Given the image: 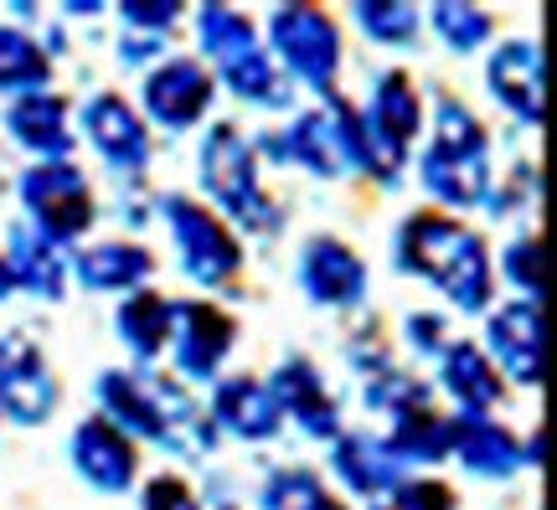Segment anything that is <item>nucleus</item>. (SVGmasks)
I'll use <instances>...</instances> for the list:
<instances>
[{
    "instance_id": "obj_1",
    "label": "nucleus",
    "mask_w": 557,
    "mask_h": 510,
    "mask_svg": "<svg viewBox=\"0 0 557 510\" xmlns=\"http://www.w3.org/2000/svg\"><path fill=\"white\" fill-rule=\"evenodd\" d=\"M398 263L418 278H434L444 295L455 299V310H491L496 295V274H491V253L470 227H459L444 212H413L398 227Z\"/></svg>"
},
{
    "instance_id": "obj_2",
    "label": "nucleus",
    "mask_w": 557,
    "mask_h": 510,
    "mask_svg": "<svg viewBox=\"0 0 557 510\" xmlns=\"http://www.w3.org/2000/svg\"><path fill=\"white\" fill-rule=\"evenodd\" d=\"M418 176L444 207H480L491 197V139L480 129V119L459 99H438L434 109V139L418 160Z\"/></svg>"
},
{
    "instance_id": "obj_3",
    "label": "nucleus",
    "mask_w": 557,
    "mask_h": 510,
    "mask_svg": "<svg viewBox=\"0 0 557 510\" xmlns=\"http://www.w3.org/2000/svg\"><path fill=\"white\" fill-rule=\"evenodd\" d=\"M197 37H201V52L218 62L222 83H227L238 99L259 103V109H289V78L274 67L269 47L259 41L253 21L243 16V11L201 5L197 11Z\"/></svg>"
},
{
    "instance_id": "obj_4",
    "label": "nucleus",
    "mask_w": 557,
    "mask_h": 510,
    "mask_svg": "<svg viewBox=\"0 0 557 510\" xmlns=\"http://www.w3.org/2000/svg\"><path fill=\"white\" fill-rule=\"evenodd\" d=\"M201 186L207 197L218 201L227 216H238L248 233H274L278 227V207L263 197L259 186V160L253 145L238 124H212V135L201 139Z\"/></svg>"
},
{
    "instance_id": "obj_5",
    "label": "nucleus",
    "mask_w": 557,
    "mask_h": 510,
    "mask_svg": "<svg viewBox=\"0 0 557 510\" xmlns=\"http://www.w3.org/2000/svg\"><path fill=\"white\" fill-rule=\"evenodd\" d=\"M21 201H26V212H32V227L47 233L58 248L94 227V191H88V181H83L78 165H67V160H41V165H32V171L21 176Z\"/></svg>"
},
{
    "instance_id": "obj_6",
    "label": "nucleus",
    "mask_w": 557,
    "mask_h": 510,
    "mask_svg": "<svg viewBox=\"0 0 557 510\" xmlns=\"http://www.w3.org/2000/svg\"><path fill=\"white\" fill-rule=\"evenodd\" d=\"M269 37H274L278 62L299 83H310L315 94H331V83L341 73L336 21L325 16V11H315V5H278L274 16H269Z\"/></svg>"
},
{
    "instance_id": "obj_7",
    "label": "nucleus",
    "mask_w": 557,
    "mask_h": 510,
    "mask_svg": "<svg viewBox=\"0 0 557 510\" xmlns=\"http://www.w3.org/2000/svg\"><path fill=\"white\" fill-rule=\"evenodd\" d=\"M160 216L171 222L181 269L197 278V284L212 289V284H227V278L238 274V263H243L238 237L227 233L207 207H197V201H186V197H160Z\"/></svg>"
},
{
    "instance_id": "obj_8",
    "label": "nucleus",
    "mask_w": 557,
    "mask_h": 510,
    "mask_svg": "<svg viewBox=\"0 0 557 510\" xmlns=\"http://www.w3.org/2000/svg\"><path fill=\"white\" fill-rule=\"evenodd\" d=\"M278 156L295 160L310 176H325V181L357 171V114L341 99H331L325 109L299 114L295 124L278 135Z\"/></svg>"
},
{
    "instance_id": "obj_9",
    "label": "nucleus",
    "mask_w": 557,
    "mask_h": 510,
    "mask_svg": "<svg viewBox=\"0 0 557 510\" xmlns=\"http://www.w3.org/2000/svg\"><path fill=\"white\" fill-rule=\"evenodd\" d=\"M52 408H58V376L41 346L26 331H5L0 335V412L21 428H37L52 418Z\"/></svg>"
},
{
    "instance_id": "obj_10",
    "label": "nucleus",
    "mask_w": 557,
    "mask_h": 510,
    "mask_svg": "<svg viewBox=\"0 0 557 510\" xmlns=\"http://www.w3.org/2000/svg\"><path fill=\"white\" fill-rule=\"evenodd\" d=\"M299 289L325 310H351L367 299V263L341 237H310L299 253Z\"/></svg>"
},
{
    "instance_id": "obj_11",
    "label": "nucleus",
    "mask_w": 557,
    "mask_h": 510,
    "mask_svg": "<svg viewBox=\"0 0 557 510\" xmlns=\"http://www.w3.org/2000/svg\"><path fill=\"white\" fill-rule=\"evenodd\" d=\"M212 103V73L197 58H165L145 78V109L160 129H191Z\"/></svg>"
},
{
    "instance_id": "obj_12",
    "label": "nucleus",
    "mask_w": 557,
    "mask_h": 510,
    "mask_svg": "<svg viewBox=\"0 0 557 510\" xmlns=\"http://www.w3.org/2000/svg\"><path fill=\"white\" fill-rule=\"evenodd\" d=\"M73 470H78L99 495H124L135 485L139 453H135V444L99 412V418H83L78 428H73Z\"/></svg>"
},
{
    "instance_id": "obj_13",
    "label": "nucleus",
    "mask_w": 557,
    "mask_h": 510,
    "mask_svg": "<svg viewBox=\"0 0 557 510\" xmlns=\"http://www.w3.org/2000/svg\"><path fill=\"white\" fill-rule=\"evenodd\" d=\"M269 387V397H274L278 418L289 412L299 428L310 433V438H336L341 433V408L336 397H331V387H325V376L305 361V356H289V361H278L274 382H263Z\"/></svg>"
},
{
    "instance_id": "obj_14",
    "label": "nucleus",
    "mask_w": 557,
    "mask_h": 510,
    "mask_svg": "<svg viewBox=\"0 0 557 510\" xmlns=\"http://www.w3.org/2000/svg\"><path fill=\"white\" fill-rule=\"evenodd\" d=\"M83 135L94 139V150H99L114 171L139 176V171L150 165V135H145L139 114L120 94H94V99L83 103Z\"/></svg>"
},
{
    "instance_id": "obj_15",
    "label": "nucleus",
    "mask_w": 557,
    "mask_h": 510,
    "mask_svg": "<svg viewBox=\"0 0 557 510\" xmlns=\"http://www.w3.org/2000/svg\"><path fill=\"white\" fill-rule=\"evenodd\" d=\"M171 346L186 376H218V366L233 351V320L201 299L171 304Z\"/></svg>"
},
{
    "instance_id": "obj_16",
    "label": "nucleus",
    "mask_w": 557,
    "mask_h": 510,
    "mask_svg": "<svg viewBox=\"0 0 557 510\" xmlns=\"http://www.w3.org/2000/svg\"><path fill=\"white\" fill-rule=\"evenodd\" d=\"M485 346L500 361V372L521 382V387H537L542 382V310L537 304H500L491 320H485Z\"/></svg>"
},
{
    "instance_id": "obj_17",
    "label": "nucleus",
    "mask_w": 557,
    "mask_h": 510,
    "mask_svg": "<svg viewBox=\"0 0 557 510\" xmlns=\"http://www.w3.org/2000/svg\"><path fill=\"white\" fill-rule=\"evenodd\" d=\"M485 83L521 124H542V47L532 37H511L485 62Z\"/></svg>"
},
{
    "instance_id": "obj_18",
    "label": "nucleus",
    "mask_w": 557,
    "mask_h": 510,
    "mask_svg": "<svg viewBox=\"0 0 557 510\" xmlns=\"http://www.w3.org/2000/svg\"><path fill=\"white\" fill-rule=\"evenodd\" d=\"M449 453H459V464L470 474H491V480H506V474L521 470L517 438L496 428L485 412H455L449 418Z\"/></svg>"
},
{
    "instance_id": "obj_19",
    "label": "nucleus",
    "mask_w": 557,
    "mask_h": 510,
    "mask_svg": "<svg viewBox=\"0 0 557 510\" xmlns=\"http://www.w3.org/2000/svg\"><path fill=\"white\" fill-rule=\"evenodd\" d=\"M5 263H11V278L21 289H32L37 299H52L58 304L67 295V258L47 233H37L32 222H16L11 237H5Z\"/></svg>"
},
{
    "instance_id": "obj_20",
    "label": "nucleus",
    "mask_w": 557,
    "mask_h": 510,
    "mask_svg": "<svg viewBox=\"0 0 557 510\" xmlns=\"http://www.w3.org/2000/svg\"><path fill=\"white\" fill-rule=\"evenodd\" d=\"M331 470L341 474V485H346V490L367 495V500L387 495L403 480V464L387 453V444H382V438H372V433H336Z\"/></svg>"
},
{
    "instance_id": "obj_21",
    "label": "nucleus",
    "mask_w": 557,
    "mask_h": 510,
    "mask_svg": "<svg viewBox=\"0 0 557 510\" xmlns=\"http://www.w3.org/2000/svg\"><path fill=\"white\" fill-rule=\"evenodd\" d=\"M5 124H11V135L41 160H67L73 139H78L73 124H67V103H62L58 94H26V99H16L11 114H5Z\"/></svg>"
},
{
    "instance_id": "obj_22",
    "label": "nucleus",
    "mask_w": 557,
    "mask_h": 510,
    "mask_svg": "<svg viewBox=\"0 0 557 510\" xmlns=\"http://www.w3.org/2000/svg\"><path fill=\"white\" fill-rule=\"evenodd\" d=\"M73 274L83 289L94 295H114V289H139L145 278L156 274V258L145 253L139 242H94L73 258Z\"/></svg>"
},
{
    "instance_id": "obj_23",
    "label": "nucleus",
    "mask_w": 557,
    "mask_h": 510,
    "mask_svg": "<svg viewBox=\"0 0 557 510\" xmlns=\"http://www.w3.org/2000/svg\"><path fill=\"white\" fill-rule=\"evenodd\" d=\"M212 423H222L227 433L259 444V438H274L284 418H278L274 397H269L263 382H253V376H227L218 387V397H212Z\"/></svg>"
},
{
    "instance_id": "obj_24",
    "label": "nucleus",
    "mask_w": 557,
    "mask_h": 510,
    "mask_svg": "<svg viewBox=\"0 0 557 510\" xmlns=\"http://www.w3.org/2000/svg\"><path fill=\"white\" fill-rule=\"evenodd\" d=\"M444 361V387L465 412H485L500 402V372L491 366V356L470 346V340H449V351L438 356Z\"/></svg>"
},
{
    "instance_id": "obj_25",
    "label": "nucleus",
    "mask_w": 557,
    "mask_h": 510,
    "mask_svg": "<svg viewBox=\"0 0 557 510\" xmlns=\"http://www.w3.org/2000/svg\"><path fill=\"white\" fill-rule=\"evenodd\" d=\"M361 119L408 150V139L423 129V103H418L413 78H408V73H382V78L372 83V99H367V114Z\"/></svg>"
},
{
    "instance_id": "obj_26",
    "label": "nucleus",
    "mask_w": 557,
    "mask_h": 510,
    "mask_svg": "<svg viewBox=\"0 0 557 510\" xmlns=\"http://www.w3.org/2000/svg\"><path fill=\"white\" fill-rule=\"evenodd\" d=\"M382 444H387V453L398 464H438V459H449V418L434 412L429 402L408 408L393 418V433Z\"/></svg>"
},
{
    "instance_id": "obj_27",
    "label": "nucleus",
    "mask_w": 557,
    "mask_h": 510,
    "mask_svg": "<svg viewBox=\"0 0 557 510\" xmlns=\"http://www.w3.org/2000/svg\"><path fill=\"white\" fill-rule=\"evenodd\" d=\"M114 325H120V340L139 361H156L165 351V340H171V299H160L156 289H135L120 304Z\"/></svg>"
},
{
    "instance_id": "obj_28",
    "label": "nucleus",
    "mask_w": 557,
    "mask_h": 510,
    "mask_svg": "<svg viewBox=\"0 0 557 510\" xmlns=\"http://www.w3.org/2000/svg\"><path fill=\"white\" fill-rule=\"evenodd\" d=\"M47 83H52V62L41 52L37 41L16 32V26H0V94H47Z\"/></svg>"
},
{
    "instance_id": "obj_29",
    "label": "nucleus",
    "mask_w": 557,
    "mask_h": 510,
    "mask_svg": "<svg viewBox=\"0 0 557 510\" xmlns=\"http://www.w3.org/2000/svg\"><path fill=\"white\" fill-rule=\"evenodd\" d=\"M357 26L382 47H413L418 37V11L413 5H393V0H361Z\"/></svg>"
},
{
    "instance_id": "obj_30",
    "label": "nucleus",
    "mask_w": 557,
    "mask_h": 510,
    "mask_svg": "<svg viewBox=\"0 0 557 510\" xmlns=\"http://www.w3.org/2000/svg\"><path fill=\"white\" fill-rule=\"evenodd\" d=\"M434 26L444 47H455V52H475L480 41H491V16L480 5H465V0H438Z\"/></svg>"
},
{
    "instance_id": "obj_31",
    "label": "nucleus",
    "mask_w": 557,
    "mask_h": 510,
    "mask_svg": "<svg viewBox=\"0 0 557 510\" xmlns=\"http://www.w3.org/2000/svg\"><path fill=\"white\" fill-rule=\"evenodd\" d=\"M367 408L372 412H387V418H398V412L408 408H423L429 402V387L418 382V376L398 372V366H387V372H372L367 376Z\"/></svg>"
},
{
    "instance_id": "obj_32",
    "label": "nucleus",
    "mask_w": 557,
    "mask_h": 510,
    "mask_svg": "<svg viewBox=\"0 0 557 510\" xmlns=\"http://www.w3.org/2000/svg\"><path fill=\"white\" fill-rule=\"evenodd\" d=\"M331 495L310 470H278L263 485V510H325Z\"/></svg>"
},
{
    "instance_id": "obj_33",
    "label": "nucleus",
    "mask_w": 557,
    "mask_h": 510,
    "mask_svg": "<svg viewBox=\"0 0 557 510\" xmlns=\"http://www.w3.org/2000/svg\"><path fill=\"white\" fill-rule=\"evenodd\" d=\"M500 269H506V278L521 289L527 304H542V242L537 237H517V242L506 248V258H500Z\"/></svg>"
},
{
    "instance_id": "obj_34",
    "label": "nucleus",
    "mask_w": 557,
    "mask_h": 510,
    "mask_svg": "<svg viewBox=\"0 0 557 510\" xmlns=\"http://www.w3.org/2000/svg\"><path fill=\"white\" fill-rule=\"evenodd\" d=\"M377 510H455V495L434 485V480H398L377 500Z\"/></svg>"
},
{
    "instance_id": "obj_35",
    "label": "nucleus",
    "mask_w": 557,
    "mask_h": 510,
    "mask_svg": "<svg viewBox=\"0 0 557 510\" xmlns=\"http://www.w3.org/2000/svg\"><path fill=\"white\" fill-rule=\"evenodd\" d=\"M120 16H124V26H129V32L165 37V32L181 21V5H176V0H156V5H139V0H129V5H120Z\"/></svg>"
},
{
    "instance_id": "obj_36",
    "label": "nucleus",
    "mask_w": 557,
    "mask_h": 510,
    "mask_svg": "<svg viewBox=\"0 0 557 510\" xmlns=\"http://www.w3.org/2000/svg\"><path fill=\"white\" fill-rule=\"evenodd\" d=\"M145 510H201V500L181 485L176 474H156L145 485Z\"/></svg>"
},
{
    "instance_id": "obj_37",
    "label": "nucleus",
    "mask_w": 557,
    "mask_h": 510,
    "mask_svg": "<svg viewBox=\"0 0 557 510\" xmlns=\"http://www.w3.org/2000/svg\"><path fill=\"white\" fill-rule=\"evenodd\" d=\"M403 331H408V346H413V351H423V356H444L449 351V331H444V320H438V314H408V325H403Z\"/></svg>"
},
{
    "instance_id": "obj_38",
    "label": "nucleus",
    "mask_w": 557,
    "mask_h": 510,
    "mask_svg": "<svg viewBox=\"0 0 557 510\" xmlns=\"http://www.w3.org/2000/svg\"><path fill=\"white\" fill-rule=\"evenodd\" d=\"M156 52H165V37H150V32H124L120 37L124 62H145V58H156Z\"/></svg>"
},
{
    "instance_id": "obj_39",
    "label": "nucleus",
    "mask_w": 557,
    "mask_h": 510,
    "mask_svg": "<svg viewBox=\"0 0 557 510\" xmlns=\"http://www.w3.org/2000/svg\"><path fill=\"white\" fill-rule=\"evenodd\" d=\"M16 295V278H11V263H5V253H0V299Z\"/></svg>"
},
{
    "instance_id": "obj_40",
    "label": "nucleus",
    "mask_w": 557,
    "mask_h": 510,
    "mask_svg": "<svg viewBox=\"0 0 557 510\" xmlns=\"http://www.w3.org/2000/svg\"><path fill=\"white\" fill-rule=\"evenodd\" d=\"M325 510H341V506H336V500H331V506H325Z\"/></svg>"
},
{
    "instance_id": "obj_41",
    "label": "nucleus",
    "mask_w": 557,
    "mask_h": 510,
    "mask_svg": "<svg viewBox=\"0 0 557 510\" xmlns=\"http://www.w3.org/2000/svg\"><path fill=\"white\" fill-rule=\"evenodd\" d=\"M222 510H238V506H222Z\"/></svg>"
},
{
    "instance_id": "obj_42",
    "label": "nucleus",
    "mask_w": 557,
    "mask_h": 510,
    "mask_svg": "<svg viewBox=\"0 0 557 510\" xmlns=\"http://www.w3.org/2000/svg\"><path fill=\"white\" fill-rule=\"evenodd\" d=\"M372 510H377V506H372Z\"/></svg>"
}]
</instances>
